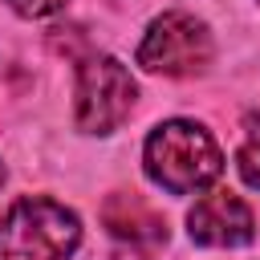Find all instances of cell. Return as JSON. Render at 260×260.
I'll return each mask as SVG.
<instances>
[{
    "instance_id": "obj_1",
    "label": "cell",
    "mask_w": 260,
    "mask_h": 260,
    "mask_svg": "<svg viewBox=\"0 0 260 260\" xmlns=\"http://www.w3.org/2000/svg\"><path fill=\"white\" fill-rule=\"evenodd\" d=\"M142 158H146V175L171 195L203 191L223 171V154H219L215 138L199 122H187V118H171V122L154 126Z\"/></svg>"
},
{
    "instance_id": "obj_2",
    "label": "cell",
    "mask_w": 260,
    "mask_h": 260,
    "mask_svg": "<svg viewBox=\"0 0 260 260\" xmlns=\"http://www.w3.org/2000/svg\"><path fill=\"white\" fill-rule=\"evenodd\" d=\"M81 244L77 215L45 195H24L0 215V260H69Z\"/></svg>"
},
{
    "instance_id": "obj_3",
    "label": "cell",
    "mask_w": 260,
    "mask_h": 260,
    "mask_svg": "<svg viewBox=\"0 0 260 260\" xmlns=\"http://www.w3.org/2000/svg\"><path fill=\"white\" fill-rule=\"evenodd\" d=\"M138 65L162 77H191L211 65V32L203 20L191 12H162L150 20L142 45H138Z\"/></svg>"
},
{
    "instance_id": "obj_4",
    "label": "cell",
    "mask_w": 260,
    "mask_h": 260,
    "mask_svg": "<svg viewBox=\"0 0 260 260\" xmlns=\"http://www.w3.org/2000/svg\"><path fill=\"white\" fill-rule=\"evenodd\" d=\"M138 85L130 69L114 57H85L77 69V126L85 134L118 130L134 110Z\"/></svg>"
},
{
    "instance_id": "obj_5",
    "label": "cell",
    "mask_w": 260,
    "mask_h": 260,
    "mask_svg": "<svg viewBox=\"0 0 260 260\" xmlns=\"http://www.w3.org/2000/svg\"><path fill=\"white\" fill-rule=\"evenodd\" d=\"M187 232L203 248H236V244H248L252 240L256 219H252V207L236 191H211V195H203L191 207Z\"/></svg>"
},
{
    "instance_id": "obj_6",
    "label": "cell",
    "mask_w": 260,
    "mask_h": 260,
    "mask_svg": "<svg viewBox=\"0 0 260 260\" xmlns=\"http://www.w3.org/2000/svg\"><path fill=\"white\" fill-rule=\"evenodd\" d=\"M102 223L110 228L114 240L122 244H167V219L134 191H118V195H106L102 203Z\"/></svg>"
},
{
    "instance_id": "obj_7",
    "label": "cell",
    "mask_w": 260,
    "mask_h": 260,
    "mask_svg": "<svg viewBox=\"0 0 260 260\" xmlns=\"http://www.w3.org/2000/svg\"><path fill=\"white\" fill-rule=\"evenodd\" d=\"M236 167H240V179L260 191V114L244 118V138H240V150H236Z\"/></svg>"
},
{
    "instance_id": "obj_8",
    "label": "cell",
    "mask_w": 260,
    "mask_h": 260,
    "mask_svg": "<svg viewBox=\"0 0 260 260\" xmlns=\"http://www.w3.org/2000/svg\"><path fill=\"white\" fill-rule=\"evenodd\" d=\"M20 16H53V12H61L69 0H8Z\"/></svg>"
},
{
    "instance_id": "obj_9",
    "label": "cell",
    "mask_w": 260,
    "mask_h": 260,
    "mask_svg": "<svg viewBox=\"0 0 260 260\" xmlns=\"http://www.w3.org/2000/svg\"><path fill=\"white\" fill-rule=\"evenodd\" d=\"M0 183H4V162H0Z\"/></svg>"
}]
</instances>
